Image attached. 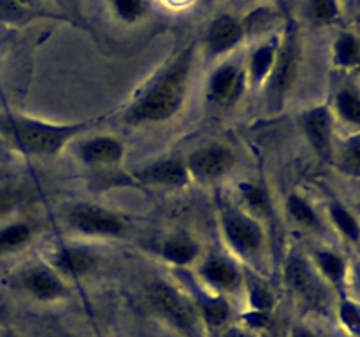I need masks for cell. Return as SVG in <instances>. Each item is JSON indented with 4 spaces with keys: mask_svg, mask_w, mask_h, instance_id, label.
I'll use <instances>...</instances> for the list:
<instances>
[{
    "mask_svg": "<svg viewBox=\"0 0 360 337\" xmlns=\"http://www.w3.org/2000/svg\"><path fill=\"white\" fill-rule=\"evenodd\" d=\"M199 56L200 48L195 41L176 51L130 102L125 121L134 126L158 125L176 118L188 100Z\"/></svg>",
    "mask_w": 360,
    "mask_h": 337,
    "instance_id": "6da1fadb",
    "label": "cell"
},
{
    "mask_svg": "<svg viewBox=\"0 0 360 337\" xmlns=\"http://www.w3.org/2000/svg\"><path fill=\"white\" fill-rule=\"evenodd\" d=\"M104 116L83 121L55 123L25 114H11L0 121V130L25 157L55 158L72 146L79 137L94 130Z\"/></svg>",
    "mask_w": 360,
    "mask_h": 337,
    "instance_id": "7a4b0ae2",
    "label": "cell"
},
{
    "mask_svg": "<svg viewBox=\"0 0 360 337\" xmlns=\"http://www.w3.org/2000/svg\"><path fill=\"white\" fill-rule=\"evenodd\" d=\"M217 216L225 251L246 269L262 274L267 262L269 239L266 223L232 200L218 206Z\"/></svg>",
    "mask_w": 360,
    "mask_h": 337,
    "instance_id": "3957f363",
    "label": "cell"
},
{
    "mask_svg": "<svg viewBox=\"0 0 360 337\" xmlns=\"http://www.w3.org/2000/svg\"><path fill=\"white\" fill-rule=\"evenodd\" d=\"M148 305L164 323L181 333L183 337H206L207 330L193 305L192 298L186 293L178 279L153 277L144 290Z\"/></svg>",
    "mask_w": 360,
    "mask_h": 337,
    "instance_id": "277c9868",
    "label": "cell"
},
{
    "mask_svg": "<svg viewBox=\"0 0 360 337\" xmlns=\"http://www.w3.org/2000/svg\"><path fill=\"white\" fill-rule=\"evenodd\" d=\"M302 41L295 21H287L281 28V42L276 62L262 88L266 97V111L280 114L287 105L288 97L294 91L301 76Z\"/></svg>",
    "mask_w": 360,
    "mask_h": 337,
    "instance_id": "5b68a950",
    "label": "cell"
},
{
    "mask_svg": "<svg viewBox=\"0 0 360 337\" xmlns=\"http://www.w3.org/2000/svg\"><path fill=\"white\" fill-rule=\"evenodd\" d=\"M283 284L285 290L306 309V312L327 316V312L333 311L336 295L316 274L304 251H288L283 263Z\"/></svg>",
    "mask_w": 360,
    "mask_h": 337,
    "instance_id": "8992f818",
    "label": "cell"
},
{
    "mask_svg": "<svg viewBox=\"0 0 360 337\" xmlns=\"http://www.w3.org/2000/svg\"><path fill=\"white\" fill-rule=\"evenodd\" d=\"M65 225L77 239H120L130 230V221L118 211L97 202H77L69 207Z\"/></svg>",
    "mask_w": 360,
    "mask_h": 337,
    "instance_id": "52a82bcc",
    "label": "cell"
},
{
    "mask_svg": "<svg viewBox=\"0 0 360 337\" xmlns=\"http://www.w3.org/2000/svg\"><path fill=\"white\" fill-rule=\"evenodd\" d=\"M190 272L200 286L213 293L224 295L232 302L234 298H245L246 269L227 251L204 253Z\"/></svg>",
    "mask_w": 360,
    "mask_h": 337,
    "instance_id": "ba28073f",
    "label": "cell"
},
{
    "mask_svg": "<svg viewBox=\"0 0 360 337\" xmlns=\"http://www.w3.org/2000/svg\"><path fill=\"white\" fill-rule=\"evenodd\" d=\"M248 93L245 70V53L238 51L214 63L206 79L207 104L217 109H231Z\"/></svg>",
    "mask_w": 360,
    "mask_h": 337,
    "instance_id": "9c48e42d",
    "label": "cell"
},
{
    "mask_svg": "<svg viewBox=\"0 0 360 337\" xmlns=\"http://www.w3.org/2000/svg\"><path fill=\"white\" fill-rule=\"evenodd\" d=\"M185 164L193 185L214 186L232 174L238 154L225 143H207L190 151Z\"/></svg>",
    "mask_w": 360,
    "mask_h": 337,
    "instance_id": "30bf717a",
    "label": "cell"
},
{
    "mask_svg": "<svg viewBox=\"0 0 360 337\" xmlns=\"http://www.w3.org/2000/svg\"><path fill=\"white\" fill-rule=\"evenodd\" d=\"M245 44H248V32L243 18L224 13L210 21L202 41L199 42V48L206 62L217 63L241 51Z\"/></svg>",
    "mask_w": 360,
    "mask_h": 337,
    "instance_id": "8fae6325",
    "label": "cell"
},
{
    "mask_svg": "<svg viewBox=\"0 0 360 337\" xmlns=\"http://www.w3.org/2000/svg\"><path fill=\"white\" fill-rule=\"evenodd\" d=\"M297 125L313 154L320 161L329 165L340 130H338L327 102L313 104L302 109L297 116Z\"/></svg>",
    "mask_w": 360,
    "mask_h": 337,
    "instance_id": "7c38bea8",
    "label": "cell"
},
{
    "mask_svg": "<svg viewBox=\"0 0 360 337\" xmlns=\"http://www.w3.org/2000/svg\"><path fill=\"white\" fill-rule=\"evenodd\" d=\"M304 253L313 269L336 297L347 293L352 262H354V256L347 249L333 241H316L308 249H304Z\"/></svg>",
    "mask_w": 360,
    "mask_h": 337,
    "instance_id": "4fadbf2b",
    "label": "cell"
},
{
    "mask_svg": "<svg viewBox=\"0 0 360 337\" xmlns=\"http://www.w3.org/2000/svg\"><path fill=\"white\" fill-rule=\"evenodd\" d=\"M320 207L333 241L352 256L360 255V209L338 193L327 195Z\"/></svg>",
    "mask_w": 360,
    "mask_h": 337,
    "instance_id": "5bb4252c",
    "label": "cell"
},
{
    "mask_svg": "<svg viewBox=\"0 0 360 337\" xmlns=\"http://www.w3.org/2000/svg\"><path fill=\"white\" fill-rule=\"evenodd\" d=\"M174 277L183 284L186 293L192 298L193 305H195L197 312H199L207 333L220 332L221 329L231 325L232 319H234L232 300H229L224 295L213 293V291L200 286L190 270H176Z\"/></svg>",
    "mask_w": 360,
    "mask_h": 337,
    "instance_id": "9a60e30c",
    "label": "cell"
},
{
    "mask_svg": "<svg viewBox=\"0 0 360 337\" xmlns=\"http://www.w3.org/2000/svg\"><path fill=\"white\" fill-rule=\"evenodd\" d=\"M20 286L25 293L35 302L42 304H56V302L69 300L72 297V288L67 279H63L46 260L28 263L21 270Z\"/></svg>",
    "mask_w": 360,
    "mask_h": 337,
    "instance_id": "2e32d148",
    "label": "cell"
},
{
    "mask_svg": "<svg viewBox=\"0 0 360 337\" xmlns=\"http://www.w3.org/2000/svg\"><path fill=\"white\" fill-rule=\"evenodd\" d=\"M326 102L340 133L360 132V74H338Z\"/></svg>",
    "mask_w": 360,
    "mask_h": 337,
    "instance_id": "e0dca14e",
    "label": "cell"
},
{
    "mask_svg": "<svg viewBox=\"0 0 360 337\" xmlns=\"http://www.w3.org/2000/svg\"><path fill=\"white\" fill-rule=\"evenodd\" d=\"M72 153L84 167L115 168L125 160L127 146L112 133H95L79 137L72 144Z\"/></svg>",
    "mask_w": 360,
    "mask_h": 337,
    "instance_id": "ac0fdd59",
    "label": "cell"
},
{
    "mask_svg": "<svg viewBox=\"0 0 360 337\" xmlns=\"http://www.w3.org/2000/svg\"><path fill=\"white\" fill-rule=\"evenodd\" d=\"M46 262L69 283L86 279L97 270L98 256L81 242H63L55 246L46 256Z\"/></svg>",
    "mask_w": 360,
    "mask_h": 337,
    "instance_id": "d6986e66",
    "label": "cell"
},
{
    "mask_svg": "<svg viewBox=\"0 0 360 337\" xmlns=\"http://www.w3.org/2000/svg\"><path fill=\"white\" fill-rule=\"evenodd\" d=\"M283 213L290 227H294L295 230L313 235L319 241H333L326 220H323L322 207L315 200L309 199L306 193L297 192V190L288 192L283 200Z\"/></svg>",
    "mask_w": 360,
    "mask_h": 337,
    "instance_id": "ffe728a7",
    "label": "cell"
},
{
    "mask_svg": "<svg viewBox=\"0 0 360 337\" xmlns=\"http://www.w3.org/2000/svg\"><path fill=\"white\" fill-rule=\"evenodd\" d=\"M283 28V27H281ZM281 28L273 34L264 35L259 41L250 42L245 53V70L248 91H262L274 62H276L278 49L281 42Z\"/></svg>",
    "mask_w": 360,
    "mask_h": 337,
    "instance_id": "44dd1931",
    "label": "cell"
},
{
    "mask_svg": "<svg viewBox=\"0 0 360 337\" xmlns=\"http://www.w3.org/2000/svg\"><path fill=\"white\" fill-rule=\"evenodd\" d=\"M136 179L143 185L157 186V188L181 190L192 185L185 157H164L141 165L136 171Z\"/></svg>",
    "mask_w": 360,
    "mask_h": 337,
    "instance_id": "7402d4cb",
    "label": "cell"
},
{
    "mask_svg": "<svg viewBox=\"0 0 360 337\" xmlns=\"http://www.w3.org/2000/svg\"><path fill=\"white\" fill-rule=\"evenodd\" d=\"M162 262L174 270H190L204 256L202 242L188 232H174L164 237L158 248Z\"/></svg>",
    "mask_w": 360,
    "mask_h": 337,
    "instance_id": "603a6c76",
    "label": "cell"
},
{
    "mask_svg": "<svg viewBox=\"0 0 360 337\" xmlns=\"http://www.w3.org/2000/svg\"><path fill=\"white\" fill-rule=\"evenodd\" d=\"M329 167L347 181L360 183V132L338 136Z\"/></svg>",
    "mask_w": 360,
    "mask_h": 337,
    "instance_id": "cb8c5ba5",
    "label": "cell"
},
{
    "mask_svg": "<svg viewBox=\"0 0 360 337\" xmlns=\"http://www.w3.org/2000/svg\"><path fill=\"white\" fill-rule=\"evenodd\" d=\"M330 63L338 74L360 72V35L357 32H338L330 44Z\"/></svg>",
    "mask_w": 360,
    "mask_h": 337,
    "instance_id": "d4e9b609",
    "label": "cell"
},
{
    "mask_svg": "<svg viewBox=\"0 0 360 337\" xmlns=\"http://www.w3.org/2000/svg\"><path fill=\"white\" fill-rule=\"evenodd\" d=\"M299 13L306 23L316 28L334 27L343 16L340 0H301Z\"/></svg>",
    "mask_w": 360,
    "mask_h": 337,
    "instance_id": "484cf974",
    "label": "cell"
},
{
    "mask_svg": "<svg viewBox=\"0 0 360 337\" xmlns=\"http://www.w3.org/2000/svg\"><path fill=\"white\" fill-rule=\"evenodd\" d=\"M108 13L116 23L123 27L141 25L151 14V0H105Z\"/></svg>",
    "mask_w": 360,
    "mask_h": 337,
    "instance_id": "4316f807",
    "label": "cell"
},
{
    "mask_svg": "<svg viewBox=\"0 0 360 337\" xmlns=\"http://www.w3.org/2000/svg\"><path fill=\"white\" fill-rule=\"evenodd\" d=\"M35 235V225L32 221L21 220L0 228V255H9L27 248Z\"/></svg>",
    "mask_w": 360,
    "mask_h": 337,
    "instance_id": "83f0119b",
    "label": "cell"
},
{
    "mask_svg": "<svg viewBox=\"0 0 360 337\" xmlns=\"http://www.w3.org/2000/svg\"><path fill=\"white\" fill-rule=\"evenodd\" d=\"M334 318L347 337H360V302L352 295H338L333 305Z\"/></svg>",
    "mask_w": 360,
    "mask_h": 337,
    "instance_id": "f1b7e54d",
    "label": "cell"
},
{
    "mask_svg": "<svg viewBox=\"0 0 360 337\" xmlns=\"http://www.w3.org/2000/svg\"><path fill=\"white\" fill-rule=\"evenodd\" d=\"M239 197L241 200H236V202L266 223L267 214H271V200L266 190L255 183H245L239 186Z\"/></svg>",
    "mask_w": 360,
    "mask_h": 337,
    "instance_id": "f546056e",
    "label": "cell"
},
{
    "mask_svg": "<svg viewBox=\"0 0 360 337\" xmlns=\"http://www.w3.org/2000/svg\"><path fill=\"white\" fill-rule=\"evenodd\" d=\"M326 315H315V312H306L302 318H299L288 330V337H345L336 333L327 325Z\"/></svg>",
    "mask_w": 360,
    "mask_h": 337,
    "instance_id": "4dcf8cb0",
    "label": "cell"
},
{
    "mask_svg": "<svg viewBox=\"0 0 360 337\" xmlns=\"http://www.w3.org/2000/svg\"><path fill=\"white\" fill-rule=\"evenodd\" d=\"M218 337H260L259 330L252 329V326L245 325V323L232 322L225 329L218 332Z\"/></svg>",
    "mask_w": 360,
    "mask_h": 337,
    "instance_id": "1f68e13d",
    "label": "cell"
},
{
    "mask_svg": "<svg viewBox=\"0 0 360 337\" xmlns=\"http://www.w3.org/2000/svg\"><path fill=\"white\" fill-rule=\"evenodd\" d=\"M347 293L352 295L355 300L360 302V255L354 256V262H352L350 279H348Z\"/></svg>",
    "mask_w": 360,
    "mask_h": 337,
    "instance_id": "d6a6232c",
    "label": "cell"
},
{
    "mask_svg": "<svg viewBox=\"0 0 360 337\" xmlns=\"http://www.w3.org/2000/svg\"><path fill=\"white\" fill-rule=\"evenodd\" d=\"M267 2H271V4H274V2H276V0H267Z\"/></svg>",
    "mask_w": 360,
    "mask_h": 337,
    "instance_id": "836d02e7",
    "label": "cell"
},
{
    "mask_svg": "<svg viewBox=\"0 0 360 337\" xmlns=\"http://www.w3.org/2000/svg\"><path fill=\"white\" fill-rule=\"evenodd\" d=\"M0 309H2V305H0Z\"/></svg>",
    "mask_w": 360,
    "mask_h": 337,
    "instance_id": "e575fe53",
    "label": "cell"
}]
</instances>
